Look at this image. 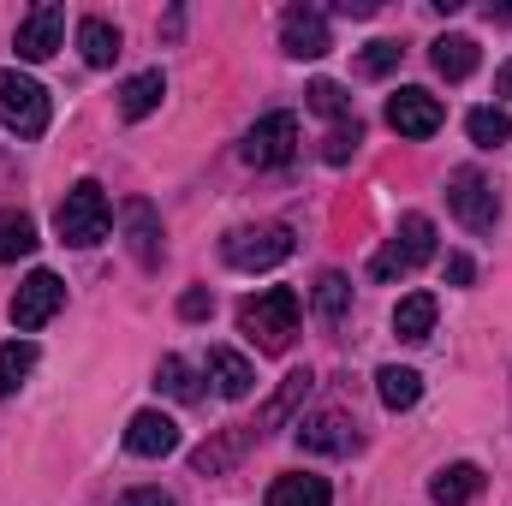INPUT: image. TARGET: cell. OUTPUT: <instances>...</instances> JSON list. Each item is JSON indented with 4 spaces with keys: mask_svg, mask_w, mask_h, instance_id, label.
Segmentation results:
<instances>
[{
    "mask_svg": "<svg viewBox=\"0 0 512 506\" xmlns=\"http://www.w3.org/2000/svg\"><path fill=\"white\" fill-rule=\"evenodd\" d=\"M447 209H453L471 233H495V221H501V197H495V185H489L477 167H459V173L447 179Z\"/></svg>",
    "mask_w": 512,
    "mask_h": 506,
    "instance_id": "5b68a950",
    "label": "cell"
},
{
    "mask_svg": "<svg viewBox=\"0 0 512 506\" xmlns=\"http://www.w3.org/2000/svg\"><path fill=\"white\" fill-rule=\"evenodd\" d=\"M298 447L304 453H352L358 447V423L340 417V411H316L298 423Z\"/></svg>",
    "mask_w": 512,
    "mask_h": 506,
    "instance_id": "7c38bea8",
    "label": "cell"
},
{
    "mask_svg": "<svg viewBox=\"0 0 512 506\" xmlns=\"http://www.w3.org/2000/svg\"><path fill=\"white\" fill-rule=\"evenodd\" d=\"M370 274H376V280H399V274H405V256H399L393 245H387V251H376V262H370Z\"/></svg>",
    "mask_w": 512,
    "mask_h": 506,
    "instance_id": "d6a6232c",
    "label": "cell"
},
{
    "mask_svg": "<svg viewBox=\"0 0 512 506\" xmlns=\"http://www.w3.org/2000/svg\"><path fill=\"white\" fill-rule=\"evenodd\" d=\"M173 447H179V423L167 411H137L126 423V453L137 459H167Z\"/></svg>",
    "mask_w": 512,
    "mask_h": 506,
    "instance_id": "8fae6325",
    "label": "cell"
},
{
    "mask_svg": "<svg viewBox=\"0 0 512 506\" xmlns=\"http://www.w3.org/2000/svg\"><path fill=\"white\" fill-rule=\"evenodd\" d=\"M66 42V12L60 6H30L18 18V60H48Z\"/></svg>",
    "mask_w": 512,
    "mask_h": 506,
    "instance_id": "30bf717a",
    "label": "cell"
},
{
    "mask_svg": "<svg viewBox=\"0 0 512 506\" xmlns=\"http://www.w3.org/2000/svg\"><path fill=\"white\" fill-rule=\"evenodd\" d=\"M465 131H471L477 149H501V143H512V114L507 108H471Z\"/></svg>",
    "mask_w": 512,
    "mask_h": 506,
    "instance_id": "cb8c5ba5",
    "label": "cell"
},
{
    "mask_svg": "<svg viewBox=\"0 0 512 506\" xmlns=\"http://www.w3.org/2000/svg\"><path fill=\"white\" fill-rule=\"evenodd\" d=\"M114 506H173V495L167 489H126Z\"/></svg>",
    "mask_w": 512,
    "mask_h": 506,
    "instance_id": "836d02e7",
    "label": "cell"
},
{
    "mask_svg": "<svg viewBox=\"0 0 512 506\" xmlns=\"http://www.w3.org/2000/svg\"><path fill=\"white\" fill-rule=\"evenodd\" d=\"M221 256L233 262V268H274V262H286L292 256V227L286 221H256V227H239V233H227L221 239Z\"/></svg>",
    "mask_w": 512,
    "mask_h": 506,
    "instance_id": "3957f363",
    "label": "cell"
},
{
    "mask_svg": "<svg viewBox=\"0 0 512 506\" xmlns=\"http://www.w3.org/2000/svg\"><path fill=\"white\" fill-rule=\"evenodd\" d=\"M471 274H477L471 256H447V280H453V286H471Z\"/></svg>",
    "mask_w": 512,
    "mask_h": 506,
    "instance_id": "e575fe53",
    "label": "cell"
},
{
    "mask_svg": "<svg viewBox=\"0 0 512 506\" xmlns=\"http://www.w3.org/2000/svg\"><path fill=\"white\" fill-rule=\"evenodd\" d=\"M441 120H447V114H441V102H435L429 90H417V84H411V90H399V96H387V126L399 131V137H435Z\"/></svg>",
    "mask_w": 512,
    "mask_h": 506,
    "instance_id": "9c48e42d",
    "label": "cell"
},
{
    "mask_svg": "<svg viewBox=\"0 0 512 506\" xmlns=\"http://www.w3.org/2000/svg\"><path fill=\"white\" fill-rule=\"evenodd\" d=\"M126 245H131V256H137V268H161V215H155L143 197L126 203Z\"/></svg>",
    "mask_w": 512,
    "mask_h": 506,
    "instance_id": "4fadbf2b",
    "label": "cell"
},
{
    "mask_svg": "<svg viewBox=\"0 0 512 506\" xmlns=\"http://www.w3.org/2000/svg\"><path fill=\"white\" fill-rule=\"evenodd\" d=\"M429 60H435V72H441L447 84H465V78L477 72V42H471V36H441V42L429 48Z\"/></svg>",
    "mask_w": 512,
    "mask_h": 506,
    "instance_id": "e0dca14e",
    "label": "cell"
},
{
    "mask_svg": "<svg viewBox=\"0 0 512 506\" xmlns=\"http://www.w3.org/2000/svg\"><path fill=\"white\" fill-rule=\"evenodd\" d=\"M78 48H84L90 66H114V60H120V30H114L108 18H84V24H78Z\"/></svg>",
    "mask_w": 512,
    "mask_h": 506,
    "instance_id": "7402d4cb",
    "label": "cell"
},
{
    "mask_svg": "<svg viewBox=\"0 0 512 506\" xmlns=\"http://www.w3.org/2000/svg\"><path fill=\"white\" fill-rule=\"evenodd\" d=\"M310 370H292V376H286V387H280V393H274V399H268V411H262V423H256V435H268V429H280V423H286V411H292V405H298V399H304V393H310Z\"/></svg>",
    "mask_w": 512,
    "mask_h": 506,
    "instance_id": "d4e9b609",
    "label": "cell"
},
{
    "mask_svg": "<svg viewBox=\"0 0 512 506\" xmlns=\"http://www.w3.org/2000/svg\"><path fill=\"white\" fill-rule=\"evenodd\" d=\"M30 251H36V221L24 209H0V262H18Z\"/></svg>",
    "mask_w": 512,
    "mask_h": 506,
    "instance_id": "603a6c76",
    "label": "cell"
},
{
    "mask_svg": "<svg viewBox=\"0 0 512 506\" xmlns=\"http://www.w3.org/2000/svg\"><path fill=\"white\" fill-rule=\"evenodd\" d=\"M209 381H215V393H221V399H245V393L256 387V370L239 358V352L215 346V352H209Z\"/></svg>",
    "mask_w": 512,
    "mask_h": 506,
    "instance_id": "9a60e30c",
    "label": "cell"
},
{
    "mask_svg": "<svg viewBox=\"0 0 512 506\" xmlns=\"http://www.w3.org/2000/svg\"><path fill=\"white\" fill-rule=\"evenodd\" d=\"M346 18H376V0H340Z\"/></svg>",
    "mask_w": 512,
    "mask_h": 506,
    "instance_id": "d590c367",
    "label": "cell"
},
{
    "mask_svg": "<svg viewBox=\"0 0 512 506\" xmlns=\"http://www.w3.org/2000/svg\"><path fill=\"white\" fill-rule=\"evenodd\" d=\"M280 48H286L292 60H322V54L334 48L328 18H322L316 6H292V12L280 18Z\"/></svg>",
    "mask_w": 512,
    "mask_h": 506,
    "instance_id": "ba28073f",
    "label": "cell"
},
{
    "mask_svg": "<svg viewBox=\"0 0 512 506\" xmlns=\"http://www.w3.org/2000/svg\"><path fill=\"white\" fill-rule=\"evenodd\" d=\"M60 304H66V286H60V274L36 268V274H30L18 292H12V328L36 334V328H48V322L60 316Z\"/></svg>",
    "mask_w": 512,
    "mask_h": 506,
    "instance_id": "8992f818",
    "label": "cell"
},
{
    "mask_svg": "<svg viewBox=\"0 0 512 506\" xmlns=\"http://www.w3.org/2000/svg\"><path fill=\"white\" fill-rule=\"evenodd\" d=\"M316 310H322V322H340L352 310V280L346 274H322L316 280Z\"/></svg>",
    "mask_w": 512,
    "mask_h": 506,
    "instance_id": "83f0119b",
    "label": "cell"
},
{
    "mask_svg": "<svg viewBox=\"0 0 512 506\" xmlns=\"http://www.w3.org/2000/svg\"><path fill=\"white\" fill-rule=\"evenodd\" d=\"M298 149V120L292 114H262L251 131H245V161L251 167H286Z\"/></svg>",
    "mask_w": 512,
    "mask_h": 506,
    "instance_id": "52a82bcc",
    "label": "cell"
},
{
    "mask_svg": "<svg viewBox=\"0 0 512 506\" xmlns=\"http://www.w3.org/2000/svg\"><path fill=\"white\" fill-rule=\"evenodd\" d=\"M155 387H161L167 399H179V405H191V399H197V376H191V364H185V358H173V352L155 364Z\"/></svg>",
    "mask_w": 512,
    "mask_h": 506,
    "instance_id": "4316f807",
    "label": "cell"
},
{
    "mask_svg": "<svg viewBox=\"0 0 512 506\" xmlns=\"http://www.w3.org/2000/svg\"><path fill=\"white\" fill-rule=\"evenodd\" d=\"M495 18H512V6H495Z\"/></svg>",
    "mask_w": 512,
    "mask_h": 506,
    "instance_id": "74e56055",
    "label": "cell"
},
{
    "mask_svg": "<svg viewBox=\"0 0 512 506\" xmlns=\"http://www.w3.org/2000/svg\"><path fill=\"white\" fill-rule=\"evenodd\" d=\"M0 126L18 131V137H42L48 131V90L24 72H0Z\"/></svg>",
    "mask_w": 512,
    "mask_h": 506,
    "instance_id": "277c9868",
    "label": "cell"
},
{
    "mask_svg": "<svg viewBox=\"0 0 512 506\" xmlns=\"http://www.w3.org/2000/svg\"><path fill=\"white\" fill-rule=\"evenodd\" d=\"M30 370H36V346H30V340H12V346H0V399H6V393H18Z\"/></svg>",
    "mask_w": 512,
    "mask_h": 506,
    "instance_id": "484cf974",
    "label": "cell"
},
{
    "mask_svg": "<svg viewBox=\"0 0 512 506\" xmlns=\"http://www.w3.org/2000/svg\"><path fill=\"white\" fill-rule=\"evenodd\" d=\"M399 54H405L399 42H370V48L358 54V72H364V78H387V72L399 66Z\"/></svg>",
    "mask_w": 512,
    "mask_h": 506,
    "instance_id": "4dcf8cb0",
    "label": "cell"
},
{
    "mask_svg": "<svg viewBox=\"0 0 512 506\" xmlns=\"http://www.w3.org/2000/svg\"><path fill=\"white\" fill-rule=\"evenodd\" d=\"M376 393H382L387 411H411V405L423 399V376H417V370L387 364V370H376Z\"/></svg>",
    "mask_w": 512,
    "mask_h": 506,
    "instance_id": "44dd1931",
    "label": "cell"
},
{
    "mask_svg": "<svg viewBox=\"0 0 512 506\" xmlns=\"http://www.w3.org/2000/svg\"><path fill=\"white\" fill-rule=\"evenodd\" d=\"M209 310H215V298H209V292H203V286H191V292H185V298H179V316H185V322H203V316H209Z\"/></svg>",
    "mask_w": 512,
    "mask_h": 506,
    "instance_id": "1f68e13d",
    "label": "cell"
},
{
    "mask_svg": "<svg viewBox=\"0 0 512 506\" xmlns=\"http://www.w3.org/2000/svg\"><path fill=\"white\" fill-rule=\"evenodd\" d=\"M477 489H483L477 465H447V471L429 477V501L435 506H465V501H477Z\"/></svg>",
    "mask_w": 512,
    "mask_h": 506,
    "instance_id": "2e32d148",
    "label": "cell"
},
{
    "mask_svg": "<svg viewBox=\"0 0 512 506\" xmlns=\"http://www.w3.org/2000/svg\"><path fill=\"white\" fill-rule=\"evenodd\" d=\"M54 227H60V239H66L72 251H90V245H102V239H108V227H114L108 191H102L96 179H78V185L60 197V209H54Z\"/></svg>",
    "mask_w": 512,
    "mask_h": 506,
    "instance_id": "6da1fadb",
    "label": "cell"
},
{
    "mask_svg": "<svg viewBox=\"0 0 512 506\" xmlns=\"http://www.w3.org/2000/svg\"><path fill=\"white\" fill-rule=\"evenodd\" d=\"M495 90H501V96H507V102H512V60H507V66H501V72H495Z\"/></svg>",
    "mask_w": 512,
    "mask_h": 506,
    "instance_id": "8d00e7d4",
    "label": "cell"
},
{
    "mask_svg": "<svg viewBox=\"0 0 512 506\" xmlns=\"http://www.w3.org/2000/svg\"><path fill=\"white\" fill-rule=\"evenodd\" d=\"M304 96H310V108H316L322 120H334V126H340V120H352V102H346V90H340L334 78H316Z\"/></svg>",
    "mask_w": 512,
    "mask_h": 506,
    "instance_id": "f1b7e54d",
    "label": "cell"
},
{
    "mask_svg": "<svg viewBox=\"0 0 512 506\" xmlns=\"http://www.w3.org/2000/svg\"><path fill=\"white\" fill-rule=\"evenodd\" d=\"M358 143H364V126H358V120H340V126L328 131V149H322V155L340 167V161H352V155H358Z\"/></svg>",
    "mask_w": 512,
    "mask_h": 506,
    "instance_id": "f546056e",
    "label": "cell"
},
{
    "mask_svg": "<svg viewBox=\"0 0 512 506\" xmlns=\"http://www.w3.org/2000/svg\"><path fill=\"white\" fill-rule=\"evenodd\" d=\"M161 96H167V78H161V72H137V78L120 84V114H126V120H149V114L161 108Z\"/></svg>",
    "mask_w": 512,
    "mask_h": 506,
    "instance_id": "ac0fdd59",
    "label": "cell"
},
{
    "mask_svg": "<svg viewBox=\"0 0 512 506\" xmlns=\"http://www.w3.org/2000/svg\"><path fill=\"white\" fill-rule=\"evenodd\" d=\"M393 334L399 340H429L435 334V298L429 292H411V298H399V310H393Z\"/></svg>",
    "mask_w": 512,
    "mask_h": 506,
    "instance_id": "d6986e66",
    "label": "cell"
},
{
    "mask_svg": "<svg viewBox=\"0 0 512 506\" xmlns=\"http://www.w3.org/2000/svg\"><path fill=\"white\" fill-rule=\"evenodd\" d=\"M239 328L251 334V346L262 352H286L292 334H298V292L292 286H268L239 304Z\"/></svg>",
    "mask_w": 512,
    "mask_h": 506,
    "instance_id": "7a4b0ae2",
    "label": "cell"
},
{
    "mask_svg": "<svg viewBox=\"0 0 512 506\" xmlns=\"http://www.w3.org/2000/svg\"><path fill=\"white\" fill-rule=\"evenodd\" d=\"M262 506H334V489L316 471H292V477H274L268 483V501Z\"/></svg>",
    "mask_w": 512,
    "mask_h": 506,
    "instance_id": "5bb4252c",
    "label": "cell"
},
{
    "mask_svg": "<svg viewBox=\"0 0 512 506\" xmlns=\"http://www.w3.org/2000/svg\"><path fill=\"white\" fill-rule=\"evenodd\" d=\"M393 251L405 256V268L429 262V256H435V221H429V215H405L399 233H393Z\"/></svg>",
    "mask_w": 512,
    "mask_h": 506,
    "instance_id": "ffe728a7",
    "label": "cell"
}]
</instances>
